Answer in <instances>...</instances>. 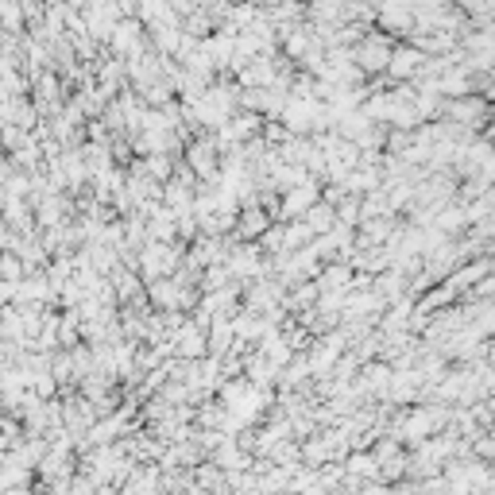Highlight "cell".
I'll return each mask as SVG.
<instances>
[{
	"label": "cell",
	"mask_w": 495,
	"mask_h": 495,
	"mask_svg": "<svg viewBox=\"0 0 495 495\" xmlns=\"http://www.w3.org/2000/svg\"><path fill=\"white\" fill-rule=\"evenodd\" d=\"M422 62V54H414V51H399V54H391V70L395 74H414V66Z\"/></svg>",
	"instance_id": "obj_2"
},
{
	"label": "cell",
	"mask_w": 495,
	"mask_h": 495,
	"mask_svg": "<svg viewBox=\"0 0 495 495\" xmlns=\"http://www.w3.org/2000/svg\"><path fill=\"white\" fill-rule=\"evenodd\" d=\"M356 59H360V66H364V70H379V66H387L383 59H391V54L383 51V43H379V39H376V43L368 39V43L360 47V54H356Z\"/></svg>",
	"instance_id": "obj_1"
}]
</instances>
